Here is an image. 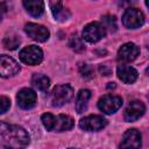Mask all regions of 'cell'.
I'll list each match as a JSON object with an SVG mask.
<instances>
[{
    "instance_id": "obj_2",
    "label": "cell",
    "mask_w": 149,
    "mask_h": 149,
    "mask_svg": "<svg viewBox=\"0 0 149 149\" xmlns=\"http://www.w3.org/2000/svg\"><path fill=\"white\" fill-rule=\"evenodd\" d=\"M41 121H42L43 126L45 127V129L49 132L70 130L74 125L73 119L65 114H59V115L55 116L50 113H44L41 116Z\"/></svg>"
},
{
    "instance_id": "obj_5",
    "label": "cell",
    "mask_w": 149,
    "mask_h": 149,
    "mask_svg": "<svg viewBox=\"0 0 149 149\" xmlns=\"http://www.w3.org/2000/svg\"><path fill=\"white\" fill-rule=\"evenodd\" d=\"M122 23L128 29H135L144 23V15L139 8L130 7L122 15Z\"/></svg>"
},
{
    "instance_id": "obj_13",
    "label": "cell",
    "mask_w": 149,
    "mask_h": 149,
    "mask_svg": "<svg viewBox=\"0 0 149 149\" xmlns=\"http://www.w3.org/2000/svg\"><path fill=\"white\" fill-rule=\"evenodd\" d=\"M144 112H146L144 104L140 100H134L127 106V108L125 111V114H123V118H125L126 121L133 122V121L139 120L144 114Z\"/></svg>"
},
{
    "instance_id": "obj_6",
    "label": "cell",
    "mask_w": 149,
    "mask_h": 149,
    "mask_svg": "<svg viewBox=\"0 0 149 149\" xmlns=\"http://www.w3.org/2000/svg\"><path fill=\"white\" fill-rule=\"evenodd\" d=\"M106 30L100 22H91L83 29V38L88 43H95L105 37Z\"/></svg>"
},
{
    "instance_id": "obj_25",
    "label": "cell",
    "mask_w": 149,
    "mask_h": 149,
    "mask_svg": "<svg viewBox=\"0 0 149 149\" xmlns=\"http://www.w3.org/2000/svg\"><path fill=\"white\" fill-rule=\"evenodd\" d=\"M99 71H100L104 76H109V74H111V72H112L111 68H109L108 65H106V64L100 65V66H99Z\"/></svg>"
},
{
    "instance_id": "obj_24",
    "label": "cell",
    "mask_w": 149,
    "mask_h": 149,
    "mask_svg": "<svg viewBox=\"0 0 149 149\" xmlns=\"http://www.w3.org/2000/svg\"><path fill=\"white\" fill-rule=\"evenodd\" d=\"M79 70H80V73L84 78H91L92 77V69L87 64H81Z\"/></svg>"
},
{
    "instance_id": "obj_14",
    "label": "cell",
    "mask_w": 149,
    "mask_h": 149,
    "mask_svg": "<svg viewBox=\"0 0 149 149\" xmlns=\"http://www.w3.org/2000/svg\"><path fill=\"white\" fill-rule=\"evenodd\" d=\"M139 54H140V48L135 43L128 42L121 45V48L119 49L118 58L122 62H133L134 59H136Z\"/></svg>"
},
{
    "instance_id": "obj_11",
    "label": "cell",
    "mask_w": 149,
    "mask_h": 149,
    "mask_svg": "<svg viewBox=\"0 0 149 149\" xmlns=\"http://www.w3.org/2000/svg\"><path fill=\"white\" fill-rule=\"evenodd\" d=\"M19 71H20V65L14 58L7 55L0 56V76L1 77L9 78L15 76Z\"/></svg>"
},
{
    "instance_id": "obj_12",
    "label": "cell",
    "mask_w": 149,
    "mask_h": 149,
    "mask_svg": "<svg viewBox=\"0 0 149 149\" xmlns=\"http://www.w3.org/2000/svg\"><path fill=\"white\" fill-rule=\"evenodd\" d=\"M16 100H17V105L23 108V109H30L36 105L37 101V95L35 93V91H33L31 88L24 87L21 88L16 95Z\"/></svg>"
},
{
    "instance_id": "obj_1",
    "label": "cell",
    "mask_w": 149,
    "mask_h": 149,
    "mask_svg": "<svg viewBox=\"0 0 149 149\" xmlns=\"http://www.w3.org/2000/svg\"><path fill=\"white\" fill-rule=\"evenodd\" d=\"M29 140V134L22 127L0 121V149H24Z\"/></svg>"
},
{
    "instance_id": "obj_19",
    "label": "cell",
    "mask_w": 149,
    "mask_h": 149,
    "mask_svg": "<svg viewBox=\"0 0 149 149\" xmlns=\"http://www.w3.org/2000/svg\"><path fill=\"white\" fill-rule=\"evenodd\" d=\"M31 84L37 90H40L42 92H45V91H48V88L50 86V79L47 76L42 74V73H35L31 78Z\"/></svg>"
},
{
    "instance_id": "obj_3",
    "label": "cell",
    "mask_w": 149,
    "mask_h": 149,
    "mask_svg": "<svg viewBox=\"0 0 149 149\" xmlns=\"http://www.w3.org/2000/svg\"><path fill=\"white\" fill-rule=\"evenodd\" d=\"M73 95V88L69 84L57 85L51 92V104L55 107H61L69 102Z\"/></svg>"
},
{
    "instance_id": "obj_16",
    "label": "cell",
    "mask_w": 149,
    "mask_h": 149,
    "mask_svg": "<svg viewBox=\"0 0 149 149\" xmlns=\"http://www.w3.org/2000/svg\"><path fill=\"white\" fill-rule=\"evenodd\" d=\"M23 6L27 12L34 17L41 16L44 12V2L41 0H24Z\"/></svg>"
},
{
    "instance_id": "obj_17",
    "label": "cell",
    "mask_w": 149,
    "mask_h": 149,
    "mask_svg": "<svg viewBox=\"0 0 149 149\" xmlns=\"http://www.w3.org/2000/svg\"><path fill=\"white\" fill-rule=\"evenodd\" d=\"M51 12H52L55 20H57V21H66L71 16L70 10L65 7H63V3L59 1L51 2Z\"/></svg>"
},
{
    "instance_id": "obj_23",
    "label": "cell",
    "mask_w": 149,
    "mask_h": 149,
    "mask_svg": "<svg viewBox=\"0 0 149 149\" xmlns=\"http://www.w3.org/2000/svg\"><path fill=\"white\" fill-rule=\"evenodd\" d=\"M10 107V100L7 97L0 95V114H3L5 112H7Z\"/></svg>"
},
{
    "instance_id": "obj_20",
    "label": "cell",
    "mask_w": 149,
    "mask_h": 149,
    "mask_svg": "<svg viewBox=\"0 0 149 149\" xmlns=\"http://www.w3.org/2000/svg\"><path fill=\"white\" fill-rule=\"evenodd\" d=\"M20 38L16 35H9L3 38V47L8 50H14L20 45Z\"/></svg>"
},
{
    "instance_id": "obj_9",
    "label": "cell",
    "mask_w": 149,
    "mask_h": 149,
    "mask_svg": "<svg viewBox=\"0 0 149 149\" xmlns=\"http://www.w3.org/2000/svg\"><path fill=\"white\" fill-rule=\"evenodd\" d=\"M107 120L101 115H87L79 121V127L85 132H98L105 128Z\"/></svg>"
},
{
    "instance_id": "obj_18",
    "label": "cell",
    "mask_w": 149,
    "mask_h": 149,
    "mask_svg": "<svg viewBox=\"0 0 149 149\" xmlns=\"http://www.w3.org/2000/svg\"><path fill=\"white\" fill-rule=\"evenodd\" d=\"M90 98H91L90 90H80L79 91V93L77 95V100H76V111L78 114H81L86 111Z\"/></svg>"
},
{
    "instance_id": "obj_27",
    "label": "cell",
    "mask_w": 149,
    "mask_h": 149,
    "mask_svg": "<svg viewBox=\"0 0 149 149\" xmlns=\"http://www.w3.org/2000/svg\"><path fill=\"white\" fill-rule=\"evenodd\" d=\"M69 149H76V148H69Z\"/></svg>"
},
{
    "instance_id": "obj_26",
    "label": "cell",
    "mask_w": 149,
    "mask_h": 149,
    "mask_svg": "<svg viewBox=\"0 0 149 149\" xmlns=\"http://www.w3.org/2000/svg\"><path fill=\"white\" fill-rule=\"evenodd\" d=\"M107 87H108V88H114V87H115V84H114V83H109V85H108Z\"/></svg>"
},
{
    "instance_id": "obj_7",
    "label": "cell",
    "mask_w": 149,
    "mask_h": 149,
    "mask_svg": "<svg viewBox=\"0 0 149 149\" xmlns=\"http://www.w3.org/2000/svg\"><path fill=\"white\" fill-rule=\"evenodd\" d=\"M122 106V98L114 94H106L98 101V108L105 114H113Z\"/></svg>"
},
{
    "instance_id": "obj_15",
    "label": "cell",
    "mask_w": 149,
    "mask_h": 149,
    "mask_svg": "<svg viewBox=\"0 0 149 149\" xmlns=\"http://www.w3.org/2000/svg\"><path fill=\"white\" fill-rule=\"evenodd\" d=\"M116 73H118V77L121 81H123L125 84H133L136 79H137V71L133 68V66H129V65H119L118 69H116Z\"/></svg>"
},
{
    "instance_id": "obj_8",
    "label": "cell",
    "mask_w": 149,
    "mask_h": 149,
    "mask_svg": "<svg viewBox=\"0 0 149 149\" xmlns=\"http://www.w3.org/2000/svg\"><path fill=\"white\" fill-rule=\"evenodd\" d=\"M141 144H142L141 133L137 129L132 128L125 132L120 142V149H140Z\"/></svg>"
},
{
    "instance_id": "obj_4",
    "label": "cell",
    "mask_w": 149,
    "mask_h": 149,
    "mask_svg": "<svg viewBox=\"0 0 149 149\" xmlns=\"http://www.w3.org/2000/svg\"><path fill=\"white\" fill-rule=\"evenodd\" d=\"M19 57L24 64L37 65L43 61V51L37 45H28L20 51Z\"/></svg>"
},
{
    "instance_id": "obj_21",
    "label": "cell",
    "mask_w": 149,
    "mask_h": 149,
    "mask_svg": "<svg viewBox=\"0 0 149 149\" xmlns=\"http://www.w3.org/2000/svg\"><path fill=\"white\" fill-rule=\"evenodd\" d=\"M101 24L105 28V30H109L111 33L116 30V19H115V16L105 15L102 17V23Z\"/></svg>"
},
{
    "instance_id": "obj_10",
    "label": "cell",
    "mask_w": 149,
    "mask_h": 149,
    "mask_svg": "<svg viewBox=\"0 0 149 149\" xmlns=\"http://www.w3.org/2000/svg\"><path fill=\"white\" fill-rule=\"evenodd\" d=\"M24 33L31 40L37 41V42H45L48 41L50 36L49 30L44 26L38 24V23H33V22H29L24 26Z\"/></svg>"
},
{
    "instance_id": "obj_22",
    "label": "cell",
    "mask_w": 149,
    "mask_h": 149,
    "mask_svg": "<svg viewBox=\"0 0 149 149\" xmlns=\"http://www.w3.org/2000/svg\"><path fill=\"white\" fill-rule=\"evenodd\" d=\"M69 45H70L71 49H73L74 51H83V50L85 49V45H84V43H83V40H81V37H79L78 35L71 36L70 42H69Z\"/></svg>"
}]
</instances>
